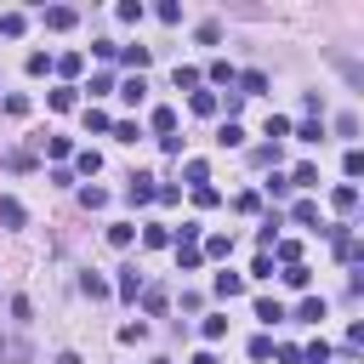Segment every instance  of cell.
I'll list each match as a JSON object with an SVG mask.
<instances>
[{
	"instance_id": "1",
	"label": "cell",
	"mask_w": 364,
	"mask_h": 364,
	"mask_svg": "<svg viewBox=\"0 0 364 364\" xmlns=\"http://www.w3.org/2000/svg\"><path fill=\"white\" fill-rule=\"evenodd\" d=\"M233 85H239V97H262V91H267V74H262V68H239Z\"/></svg>"
},
{
	"instance_id": "2",
	"label": "cell",
	"mask_w": 364,
	"mask_h": 364,
	"mask_svg": "<svg viewBox=\"0 0 364 364\" xmlns=\"http://www.w3.org/2000/svg\"><path fill=\"white\" fill-rule=\"evenodd\" d=\"M154 193H159V182H154V176H131V188H125V199H131V205H148Z\"/></svg>"
},
{
	"instance_id": "3",
	"label": "cell",
	"mask_w": 364,
	"mask_h": 364,
	"mask_svg": "<svg viewBox=\"0 0 364 364\" xmlns=\"http://www.w3.org/2000/svg\"><path fill=\"white\" fill-rule=\"evenodd\" d=\"M0 358L6 364H28V341L23 336H0Z\"/></svg>"
},
{
	"instance_id": "4",
	"label": "cell",
	"mask_w": 364,
	"mask_h": 364,
	"mask_svg": "<svg viewBox=\"0 0 364 364\" xmlns=\"http://www.w3.org/2000/svg\"><path fill=\"white\" fill-rule=\"evenodd\" d=\"M114 290H119L125 301H136V296H142V273H136V267H119V284H114Z\"/></svg>"
},
{
	"instance_id": "5",
	"label": "cell",
	"mask_w": 364,
	"mask_h": 364,
	"mask_svg": "<svg viewBox=\"0 0 364 364\" xmlns=\"http://www.w3.org/2000/svg\"><path fill=\"white\" fill-rule=\"evenodd\" d=\"M74 23H80V17H74V6H51V11H46V28H57V34H63V28H74Z\"/></svg>"
},
{
	"instance_id": "6",
	"label": "cell",
	"mask_w": 364,
	"mask_h": 364,
	"mask_svg": "<svg viewBox=\"0 0 364 364\" xmlns=\"http://www.w3.org/2000/svg\"><path fill=\"white\" fill-rule=\"evenodd\" d=\"M114 57H119V63H125V68H136V74H142V68H148V46H119V51H114Z\"/></svg>"
},
{
	"instance_id": "7",
	"label": "cell",
	"mask_w": 364,
	"mask_h": 364,
	"mask_svg": "<svg viewBox=\"0 0 364 364\" xmlns=\"http://www.w3.org/2000/svg\"><path fill=\"white\" fill-rule=\"evenodd\" d=\"M0 222H6V228H23V222H28V210H23V205L6 193V199H0Z\"/></svg>"
},
{
	"instance_id": "8",
	"label": "cell",
	"mask_w": 364,
	"mask_h": 364,
	"mask_svg": "<svg viewBox=\"0 0 364 364\" xmlns=\"http://www.w3.org/2000/svg\"><path fill=\"white\" fill-rule=\"evenodd\" d=\"M336 256H341V262H358V256H364V250H358V239H353L347 228H336Z\"/></svg>"
},
{
	"instance_id": "9",
	"label": "cell",
	"mask_w": 364,
	"mask_h": 364,
	"mask_svg": "<svg viewBox=\"0 0 364 364\" xmlns=\"http://www.w3.org/2000/svg\"><path fill=\"white\" fill-rule=\"evenodd\" d=\"M51 68H57V74H63V80H74V74H80V68H85V57H80V51H63V57H57V63H51Z\"/></svg>"
},
{
	"instance_id": "10",
	"label": "cell",
	"mask_w": 364,
	"mask_h": 364,
	"mask_svg": "<svg viewBox=\"0 0 364 364\" xmlns=\"http://www.w3.org/2000/svg\"><path fill=\"white\" fill-rule=\"evenodd\" d=\"M284 182H290V188H318V165H296Z\"/></svg>"
},
{
	"instance_id": "11",
	"label": "cell",
	"mask_w": 364,
	"mask_h": 364,
	"mask_svg": "<svg viewBox=\"0 0 364 364\" xmlns=\"http://www.w3.org/2000/svg\"><path fill=\"white\" fill-rule=\"evenodd\" d=\"M199 256H233V239H228V233H210V239L199 245Z\"/></svg>"
},
{
	"instance_id": "12",
	"label": "cell",
	"mask_w": 364,
	"mask_h": 364,
	"mask_svg": "<svg viewBox=\"0 0 364 364\" xmlns=\"http://www.w3.org/2000/svg\"><path fill=\"white\" fill-rule=\"evenodd\" d=\"M273 250H279L284 267H301V245H296V239H273Z\"/></svg>"
},
{
	"instance_id": "13",
	"label": "cell",
	"mask_w": 364,
	"mask_h": 364,
	"mask_svg": "<svg viewBox=\"0 0 364 364\" xmlns=\"http://www.w3.org/2000/svg\"><path fill=\"white\" fill-rule=\"evenodd\" d=\"M23 28H28V17H23V11H0V34H6V40H17Z\"/></svg>"
},
{
	"instance_id": "14",
	"label": "cell",
	"mask_w": 364,
	"mask_h": 364,
	"mask_svg": "<svg viewBox=\"0 0 364 364\" xmlns=\"http://www.w3.org/2000/svg\"><path fill=\"white\" fill-rule=\"evenodd\" d=\"M148 119H154V131H159V136H171V131H176V108H154Z\"/></svg>"
},
{
	"instance_id": "15",
	"label": "cell",
	"mask_w": 364,
	"mask_h": 364,
	"mask_svg": "<svg viewBox=\"0 0 364 364\" xmlns=\"http://www.w3.org/2000/svg\"><path fill=\"white\" fill-rule=\"evenodd\" d=\"M216 142H222V148H239V142H245V125H239V119H228V125L216 131Z\"/></svg>"
},
{
	"instance_id": "16",
	"label": "cell",
	"mask_w": 364,
	"mask_h": 364,
	"mask_svg": "<svg viewBox=\"0 0 364 364\" xmlns=\"http://www.w3.org/2000/svg\"><path fill=\"white\" fill-rule=\"evenodd\" d=\"M182 176H188V188H199V182H210V165H205V159H188Z\"/></svg>"
},
{
	"instance_id": "17",
	"label": "cell",
	"mask_w": 364,
	"mask_h": 364,
	"mask_svg": "<svg viewBox=\"0 0 364 364\" xmlns=\"http://www.w3.org/2000/svg\"><path fill=\"white\" fill-rule=\"evenodd\" d=\"M330 205H336V210H353V205H358V188H353V182H341V188L330 193Z\"/></svg>"
},
{
	"instance_id": "18",
	"label": "cell",
	"mask_w": 364,
	"mask_h": 364,
	"mask_svg": "<svg viewBox=\"0 0 364 364\" xmlns=\"http://www.w3.org/2000/svg\"><path fill=\"white\" fill-rule=\"evenodd\" d=\"M199 262H205V256H199V245H176V267H182V273H193Z\"/></svg>"
},
{
	"instance_id": "19",
	"label": "cell",
	"mask_w": 364,
	"mask_h": 364,
	"mask_svg": "<svg viewBox=\"0 0 364 364\" xmlns=\"http://www.w3.org/2000/svg\"><path fill=\"white\" fill-rule=\"evenodd\" d=\"M210 290H216V296H239V290H245V279H239V273H216V284H210Z\"/></svg>"
},
{
	"instance_id": "20",
	"label": "cell",
	"mask_w": 364,
	"mask_h": 364,
	"mask_svg": "<svg viewBox=\"0 0 364 364\" xmlns=\"http://www.w3.org/2000/svg\"><path fill=\"white\" fill-rule=\"evenodd\" d=\"M80 290H85L91 301H102V296H108V279H102V273H85V279H80Z\"/></svg>"
},
{
	"instance_id": "21",
	"label": "cell",
	"mask_w": 364,
	"mask_h": 364,
	"mask_svg": "<svg viewBox=\"0 0 364 364\" xmlns=\"http://www.w3.org/2000/svg\"><path fill=\"white\" fill-rule=\"evenodd\" d=\"M142 307H148V313H165V307H171V296H165L159 284H148V290H142Z\"/></svg>"
},
{
	"instance_id": "22",
	"label": "cell",
	"mask_w": 364,
	"mask_h": 364,
	"mask_svg": "<svg viewBox=\"0 0 364 364\" xmlns=\"http://www.w3.org/2000/svg\"><path fill=\"white\" fill-rule=\"evenodd\" d=\"M256 318H262V324H279V318H284V307H279L273 296H262V301H256Z\"/></svg>"
},
{
	"instance_id": "23",
	"label": "cell",
	"mask_w": 364,
	"mask_h": 364,
	"mask_svg": "<svg viewBox=\"0 0 364 364\" xmlns=\"http://www.w3.org/2000/svg\"><path fill=\"white\" fill-rule=\"evenodd\" d=\"M296 318H307V324H318V318H324V301H318V296H301V307H296Z\"/></svg>"
},
{
	"instance_id": "24",
	"label": "cell",
	"mask_w": 364,
	"mask_h": 364,
	"mask_svg": "<svg viewBox=\"0 0 364 364\" xmlns=\"http://www.w3.org/2000/svg\"><path fill=\"white\" fill-rule=\"evenodd\" d=\"M210 80H216V85H233V80H239V68L222 57V63H210Z\"/></svg>"
},
{
	"instance_id": "25",
	"label": "cell",
	"mask_w": 364,
	"mask_h": 364,
	"mask_svg": "<svg viewBox=\"0 0 364 364\" xmlns=\"http://www.w3.org/2000/svg\"><path fill=\"white\" fill-rule=\"evenodd\" d=\"M119 97H125V102H142V97H148V85H142V74H131V80L119 85Z\"/></svg>"
},
{
	"instance_id": "26",
	"label": "cell",
	"mask_w": 364,
	"mask_h": 364,
	"mask_svg": "<svg viewBox=\"0 0 364 364\" xmlns=\"http://www.w3.org/2000/svg\"><path fill=\"white\" fill-rule=\"evenodd\" d=\"M74 165H80L85 176H97V171H102V154H97V148H85V154H74Z\"/></svg>"
},
{
	"instance_id": "27",
	"label": "cell",
	"mask_w": 364,
	"mask_h": 364,
	"mask_svg": "<svg viewBox=\"0 0 364 364\" xmlns=\"http://www.w3.org/2000/svg\"><path fill=\"white\" fill-rule=\"evenodd\" d=\"M290 216H296L301 228H313V222H318V205H313V199H296V210H290Z\"/></svg>"
},
{
	"instance_id": "28",
	"label": "cell",
	"mask_w": 364,
	"mask_h": 364,
	"mask_svg": "<svg viewBox=\"0 0 364 364\" xmlns=\"http://www.w3.org/2000/svg\"><path fill=\"white\" fill-rule=\"evenodd\" d=\"M131 239H136V228H131V222H114V228H108V245H119V250H125Z\"/></svg>"
},
{
	"instance_id": "29",
	"label": "cell",
	"mask_w": 364,
	"mask_h": 364,
	"mask_svg": "<svg viewBox=\"0 0 364 364\" xmlns=\"http://www.w3.org/2000/svg\"><path fill=\"white\" fill-rule=\"evenodd\" d=\"M142 245H148V250H165V245H171V228H142Z\"/></svg>"
},
{
	"instance_id": "30",
	"label": "cell",
	"mask_w": 364,
	"mask_h": 364,
	"mask_svg": "<svg viewBox=\"0 0 364 364\" xmlns=\"http://www.w3.org/2000/svg\"><path fill=\"white\" fill-rule=\"evenodd\" d=\"M51 108L68 114V108H74V85H57V91H51Z\"/></svg>"
},
{
	"instance_id": "31",
	"label": "cell",
	"mask_w": 364,
	"mask_h": 364,
	"mask_svg": "<svg viewBox=\"0 0 364 364\" xmlns=\"http://www.w3.org/2000/svg\"><path fill=\"white\" fill-rule=\"evenodd\" d=\"M222 102H216V91H193V114H216Z\"/></svg>"
},
{
	"instance_id": "32",
	"label": "cell",
	"mask_w": 364,
	"mask_h": 364,
	"mask_svg": "<svg viewBox=\"0 0 364 364\" xmlns=\"http://www.w3.org/2000/svg\"><path fill=\"white\" fill-rule=\"evenodd\" d=\"M85 131H114V119L102 108H85Z\"/></svg>"
},
{
	"instance_id": "33",
	"label": "cell",
	"mask_w": 364,
	"mask_h": 364,
	"mask_svg": "<svg viewBox=\"0 0 364 364\" xmlns=\"http://www.w3.org/2000/svg\"><path fill=\"white\" fill-rule=\"evenodd\" d=\"M46 154H51V159H68L74 142H68V136H46Z\"/></svg>"
},
{
	"instance_id": "34",
	"label": "cell",
	"mask_w": 364,
	"mask_h": 364,
	"mask_svg": "<svg viewBox=\"0 0 364 364\" xmlns=\"http://www.w3.org/2000/svg\"><path fill=\"white\" fill-rule=\"evenodd\" d=\"M80 205H85V210H102L108 193H102V188H80Z\"/></svg>"
},
{
	"instance_id": "35",
	"label": "cell",
	"mask_w": 364,
	"mask_h": 364,
	"mask_svg": "<svg viewBox=\"0 0 364 364\" xmlns=\"http://www.w3.org/2000/svg\"><path fill=\"white\" fill-rule=\"evenodd\" d=\"M284 284H290V290H307L313 273H307V267H284Z\"/></svg>"
},
{
	"instance_id": "36",
	"label": "cell",
	"mask_w": 364,
	"mask_h": 364,
	"mask_svg": "<svg viewBox=\"0 0 364 364\" xmlns=\"http://www.w3.org/2000/svg\"><path fill=\"white\" fill-rule=\"evenodd\" d=\"M119 23H142V0H119Z\"/></svg>"
},
{
	"instance_id": "37",
	"label": "cell",
	"mask_w": 364,
	"mask_h": 364,
	"mask_svg": "<svg viewBox=\"0 0 364 364\" xmlns=\"http://www.w3.org/2000/svg\"><path fill=\"white\" fill-rule=\"evenodd\" d=\"M176 85H182V91H193V85H199V68H188V63H176Z\"/></svg>"
},
{
	"instance_id": "38",
	"label": "cell",
	"mask_w": 364,
	"mask_h": 364,
	"mask_svg": "<svg viewBox=\"0 0 364 364\" xmlns=\"http://www.w3.org/2000/svg\"><path fill=\"white\" fill-rule=\"evenodd\" d=\"M341 171H347V176H364V154H358V148H347V159H341Z\"/></svg>"
},
{
	"instance_id": "39",
	"label": "cell",
	"mask_w": 364,
	"mask_h": 364,
	"mask_svg": "<svg viewBox=\"0 0 364 364\" xmlns=\"http://www.w3.org/2000/svg\"><path fill=\"white\" fill-rule=\"evenodd\" d=\"M216 199H222V193H216V188H210V182H199V188H193V205H205V210H210V205H216Z\"/></svg>"
},
{
	"instance_id": "40",
	"label": "cell",
	"mask_w": 364,
	"mask_h": 364,
	"mask_svg": "<svg viewBox=\"0 0 364 364\" xmlns=\"http://www.w3.org/2000/svg\"><path fill=\"white\" fill-rule=\"evenodd\" d=\"M233 210H245V216H256V210H262V193H239V199H233Z\"/></svg>"
},
{
	"instance_id": "41",
	"label": "cell",
	"mask_w": 364,
	"mask_h": 364,
	"mask_svg": "<svg viewBox=\"0 0 364 364\" xmlns=\"http://www.w3.org/2000/svg\"><path fill=\"white\" fill-rule=\"evenodd\" d=\"M199 330H205V341H222V336H228V318H205Z\"/></svg>"
},
{
	"instance_id": "42",
	"label": "cell",
	"mask_w": 364,
	"mask_h": 364,
	"mask_svg": "<svg viewBox=\"0 0 364 364\" xmlns=\"http://www.w3.org/2000/svg\"><path fill=\"white\" fill-rule=\"evenodd\" d=\"M159 23H182V6L176 0H159Z\"/></svg>"
},
{
	"instance_id": "43",
	"label": "cell",
	"mask_w": 364,
	"mask_h": 364,
	"mask_svg": "<svg viewBox=\"0 0 364 364\" xmlns=\"http://www.w3.org/2000/svg\"><path fill=\"white\" fill-rule=\"evenodd\" d=\"M296 136H301V142H318V136H324V119H307V125H301Z\"/></svg>"
},
{
	"instance_id": "44",
	"label": "cell",
	"mask_w": 364,
	"mask_h": 364,
	"mask_svg": "<svg viewBox=\"0 0 364 364\" xmlns=\"http://www.w3.org/2000/svg\"><path fill=\"white\" fill-rule=\"evenodd\" d=\"M154 199H159V205H176V199H182V188H176V182H159V193H154Z\"/></svg>"
},
{
	"instance_id": "45",
	"label": "cell",
	"mask_w": 364,
	"mask_h": 364,
	"mask_svg": "<svg viewBox=\"0 0 364 364\" xmlns=\"http://www.w3.org/2000/svg\"><path fill=\"white\" fill-rule=\"evenodd\" d=\"M11 318H34V301L28 296H11Z\"/></svg>"
},
{
	"instance_id": "46",
	"label": "cell",
	"mask_w": 364,
	"mask_h": 364,
	"mask_svg": "<svg viewBox=\"0 0 364 364\" xmlns=\"http://www.w3.org/2000/svg\"><path fill=\"white\" fill-rule=\"evenodd\" d=\"M142 336H148V324H142V318H136V324H119V341H142Z\"/></svg>"
},
{
	"instance_id": "47",
	"label": "cell",
	"mask_w": 364,
	"mask_h": 364,
	"mask_svg": "<svg viewBox=\"0 0 364 364\" xmlns=\"http://www.w3.org/2000/svg\"><path fill=\"white\" fill-rule=\"evenodd\" d=\"M250 358H273V341L267 336H250Z\"/></svg>"
},
{
	"instance_id": "48",
	"label": "cell",
	"mask_w": 364,
	"mask_h": 364,
	"mask_svg": "<svg viewBox=\"0 0 364 364\" xmlns=\"http://www.w3.org/2000/svg\"><path fill=\"white\" fill-rule=\"evenodd\" d=\"M301 358H307V364H330V347H324V341H313V347H307Z\"/></svg>"
},
{
	"instance_id": "49",
	"label": "cell",
	"mask_w": 364,
	"mask_h": 364,
	"mask_svg": "<svg viewBox=\"0 0 364 364\" xmlns=\"http://www.w3.org/2000/svg\"><path fill=\"white\" fill-rule=\"evenodd\" d=\"M188 364H216V358H210V353H193V358H188Z\"/></svg>"
}]
</instances>
